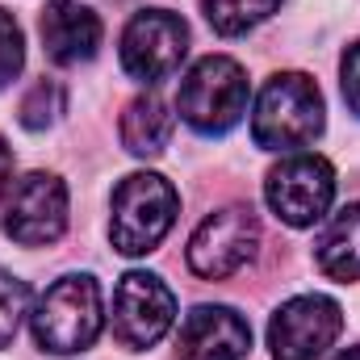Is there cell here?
I'll return each mask as SVG.
<instances>
[{"mask_svg": "<svg viewBox=\"0 0 360 360\" xmlns=\"http://www.w3.org/2000/svg\"><path fill=\"white\" fill-rule=\"evenodd\" d=\"M63 105H68V92L59 80H38L34 89L21 96V126L25 130H46L59 113H63Z\"/></svg>", "mask_w": 360, "mask_h": 360, "instance_id": "16", "label": "cell"}, {"mask_svg": "<svg viewBox=\"0 0 360 360\" xmlns=\"http://www.w3.org/2000/svg\"><path fill=\"white\" fill-rule=\"evenodd\" d=\"M314 260L331 281H360V201L344 205L319 235Z\"/></svg>", "mask_w": 360, "mask_h": 360, "instance_id": "13", "label": "cell"}, {"mask_svg": "<svg viewBox=\"0 0 360 360\" xmlns=\"http://www.w3.org/2000/svg\"><path fill=\"white\" fill-rule=\"evenodd\" d=\"M260 248V222L252 205L214 210L188 239V269L201 281H226L239 272Z\"/></svg>", "mask_w": 360, "mask_h": 360, "instance_id": "5", "label": "cell"}, {"mask_svg": "<svg viewBox=\"0 0 360 360\" xmlns=\"http://www.w3.org/2000/svg\"><path fill=\"white\" fill-rule=\"evenodd\" d=\"M8 180H13V151H8V143L0 139V193L8 188Z\"/></svg>", "mask_w": 360, "mask_h": 360, "instance_id": "20", "label": "cell"}, {"mask_svg": "<svg viewBox=\"0 0 360 360\" xmlns=\"http://www.w3.org/2000/svg\"><path fill=\"white\" fill-rule=\"evenodd\" d=\"M38 30H42V51L63 68L89 63L101 46V17L80 0H46Z\"/></svg>", "mask_w": 360, "mask_h": 360, "instance_id": "12", "label": "cell"}, {"mask_svg": "<svg viewBox=\"0 0 360 360\" xmlns=\"http://www.w3.org/2000/svg\"><path fill=\"white\" fill-rule=\"evenodd\" d=\"M188 55V25L168 8H143L122 34V68L134 80H168Z\"/></svg>", "mask_w": 360, "mask_h": 360, "instance_id": "9", "label": "cell"}, {"mask_svg": "<svg viewBox=\"0 0 360 360\" xmlns=\"http://www.w3.org/2000/svg\"><path fill=\"white\" fill-rule=\"evenodd\" d=\"M344 331V310L323 293L289 297L269 323V348L276 360H314L323 356Z\"/></svg>", "mask_w": 360, "mask_h": 360, "instance_id": "10", "label": "cell"}, {"mask_svg": "<svg viewBox=\"0 0 360 360\" xmlns=\"http://www.w3.org/2000/svg\"><path fill=\"white\" fill-rule=\"evenodd\" d=\"M168 139H172V113H168V105L155 92L134 96L126 105V113H122V143H126V151L139 155V160H151V155H164Z\"/></svg>", "mask_w": 360, "mask_h": 360, "instance_id": "14", "label": "cell"}, {"mask_svg": "<svg viewBox=\"0 0 360 360\" xmlns=\"http://www.w3.org/2000/svg\"><path fill=\"white\" fill-rule=\"evenodd\" d=\"M252 348V327L231 306H197L180 323V360H243Z\"/></svg>", "mask_w": 360, "mask_h": 360, "instance_id": "11", "label": "cell"}, {"mask_svg": "<svg viewBox=\"0 0 360 360\" xmlns=\"http://www.w3.org/2000/svg\"><path fill=\"white\" fill-rule=\"evenodd\" d=\"M25 63V38H21V25L8 8H0V89L21 72Z\"/></svg>", "mask_w": 360, "mask_h": 360, "instance_id": "18", "label": "cell"}, {"mask_svg": "<svg viewBox=\"0 0 360 360\" xmlns=\"http://www.w3.org/2000/svg\"><path fill=\"white\" fill-rule=\"evenodd\" d=\"M335 360H360V344H356V348H344Z\"/></svg>", "mask_w": 360, "mask_h": 360, "instance_id": "21", "label": "cell"}, {"mask_svg": "<svg viewBox=\"0 0 360 360\" xmlns=\"http://www.w3.org/2000/svg\"><path fill=\"white\" fill-rule=\"evenodd\" d=\"M176 323V297L155 272H126L113 289V335L130 352L155 348Z\"/></svg>", "mask_w": 360, "mask_h": 360, "instance_id": "6", "label": "cell"}, {"mask_svg": "<svg viewBox=\"0 0 360 360\" xmlns=\"http://www.w3.org/2000/svg\"><path fill=\"white\" fill-rule=\"evenodd\" d=\"M101 285L89 272H68L55 285H46V293L38 297L30 327H34V344L42 352H84L101 335Z\"/></svg>", "mask_w": 360, "mask_h": 360, "instance_id": "1", "label": "cell"}, {"mask_svg": "<svg viewBox=\"0 0 360 360\" xmlns=\"http://www.w3.org/2000/svg\"><path fill=\"white\" fill-rule=\"evenodd\" d=\"M264 197L285 226H314L331 210L335 172L323 155H289L269 172Z\"/></svg>", "mask_w": 360, "mask_h": 360, "instance_id": "8", "label": "cell"}, {"mask_svg": "<svg viewBox=\"0 0 360 360\" xmlns=\"http://www.w3.org/2000/svg\"><path fill=\"white\" fill-rule=\"evenodd\" d=\"M180 210V197L172 180L160 172H134L113 188V218L109 239L122 256H147L164 243Z\"/></svg>", "mask_w": 360, "mask_h": 360, "instance_id": "3", "label": "cell"}, {"mask_svg": "<svg viewBox=\"0 0 360 360\" xmlns=\"http://www.w3.org/2000/svg\"><path fill=\"white\" fill-rule=\"evenodd\" d=\"M323 134V92L302 72L272 76L256 113H252V139L264 151H297Z\"/></svg>", "mask_w": 360, "mask_h": 360, "instance_id": "2", "label": "cell"}, {"mask_svg": "<svg viewBox=\"0 0 360 360\" xmlns=\"http://www.w3.org/2000/svg\"><path fill=\"white\" fill-rule=\"evenodd\" d=\"M201 8H205V21L222 38H235V34H248L260 21H269L281 8V0H201Z\"/></svg>", "mask_w": 360, "mask_h": 360, "instance_id": "15", "label": "cell"}, {"mask_svg": "<svg viewBox=\"0 0 360 360\" xmlns=\"http://www.w3.org/2000/svg\"><path fill=\"white\" fill-rule=\"evenodd\" d=\"M25 281H17L13 272L0 269V348H8L17 340V327H21V314H25Z\"/></svg>", "mask_w": 360, "mask_h": 360, "instance_id": "17", "label": "cell"}, {"mask_svg": "<svg viewBox=\"0 0 360 360\" xmlns=\"http://www.w3.org/2000/svg\"><path fill=\"white\" fill-rule=\"evenodd\" d=\"M340 84H344V101H348V109L360 117V42L356 46H348L344 51V63H340Z\"/></svg>", "mask_w": 360, "mask_h": 360, "instance_id": "19", "label": "cell"}, {"mask_svg": "<svg viewBox=\"0 0 360 360\" xmlns=\"http://www.w3.org/2000/svg\"><path fill=\"white\" fill-rule=\"evenodd\" d=\"M176 105L197 134H226L248 109V72L226 55H205L180 80Z\"/></svg>", "mask_w": 360, "mask_h": 360, "instance_id": "4", "label": "cell"}, {"mask_svg": "<svg viewBox=\"0 0 360 360\" xmlns=\"http://www.w3.org/2000/svg\"><path fill=\"white\" fill-rule=\"evenodd\" d=\"M68 231V184L51 172H30L8 188L4 201V235L21 248L59 243Z\"/></svg>", "mask_w": 360, "mask_h": 360, "instance_id": "7", "label": "cell"}]
</instances>
